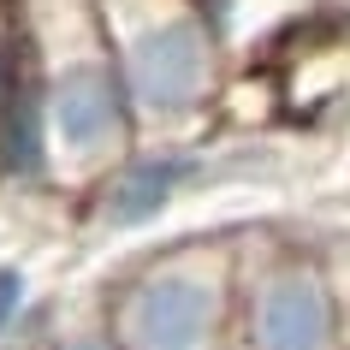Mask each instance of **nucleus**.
Segmentation results:
<instances>
[{"mask_svg": "<svg viewBox=\"0 0 350 350\" xmlns=\"http://www.w3.org/2000/svg\"><path fill=\"white\" fill-rule=\"evenodd\" d=\"M18 30L36 59L42 101H48V143L54 178H101L143 143L131 113L125 77L101 36L95 0H18Z\"/></svg>", "mask_w": 350, "mask_h": 350, "instance_id": "1", "label": "nucleus"}, {"mask_svg": "<svg viewBox=\"0 0 350 350\" xmlns=\"http://www.w3.org/2000/svg\"><path fill=\"white\" fill-rule=\"evenodd\" d=\"M143 137L202 125L226 90V30L202 0H95Z\"/></svg>", "mask_w": 350, "mask_h": 350, "instance_id": "2", "label": "nucleus"}, {"mask_svg": "<svg viewBox=\"0 0 350 350\" xmlns=\"http://www.w3.org/2000/svg\"><path fill=\"white\" fill-rule=\"evenodd\" d=\"M101 314L125 350H232L238 250H226V243L166 250V256L131 267Z\"/></svg>", "mask_w": 350, "mask_h": 350, "instance_id": "3", "label": "nucleus"}, {"mask_svg": "<svg viewBox=\"0 0 350 350\" xmlns=\"http://www.w3.org/2000/svg\"><path fill=\"white\" fill-rule=\"evenodd\" d=\"M238 350H350L345 297L332 273L303 250H267L238 261Z\"/></svg>", "mask_w": 350, "mask_h": 350, "instance_id": "4", "label": "nucleus"}, {"mask_svg": "<svg viewBox=\"0 0 350 350\" xmlns=\"http://www.w3.org/2000/svg\"><path fill=\"white\" fill-rule=\"evenodd\" d=\"M208 185V148L196 143H137L119 166H107L90 185V220L101 232H148L166 220V208Z\"/></svg>", "mask_w": 350, "mask_h": 350, "instance_id": "5", "label": "nucleus"}, {"mask_svg": "<svg viewBox=\"0 0 350 350\" xmlns=\"http://www.w3.org/2000/svg\"><path fill=\"white\" fill-rule=\"evenodd\" d=\"M0 178L18 190L54 185V143H48V101H42L36 59L24 66L18 90L0 107Z\"/></svg>", "mask_w": 350, "mask_h": 350, "instance_id": "6", "label": "nucleus"}, {"mask_svg": "<svg viewBox=\"0 0 350 350\" xmlns=\"http://www.w3.org/2000/svg\"><path fill=\"white\" fill-rule=\"evenodd\" d=\"M24 66H30V48H24V30H18V0H0V107L18 90Z\"/></svg>", "mask_w": 350, "mask_h": 350, "instance_id": "7", "label": "nucleus"}, {"mask_svg": "<svg viewBox=\"0 0 350 350\" xmlns=\"http://www.w3.org/2000/svg\"><path fill=\"white\" fill-rule=\"evenodd\" d=\"M24 309H30V273L18 261H0V345L24 327Z\"/></svg>", "mask_w": 350, "mask_h": 350, "instance_id": "8", "label": "nucleus"}, {"mask_svg": "<svg viewBox=\"0 0 350 350\" xmlns=\"http://www.w3.org/2000/svg\"><path fill=\"white\" fill-rule=\"evenodd\" d=\"M36 350H125V345H119V332L107 327V314H95V321H77V327L48 332Z\"/></svg>", "mask_w": 350, "mask_h": 350, "instance_id": "9", "label": "nucleus"}, {"mask_svg": "<svg viewBox=\"0 0 350 350\" xmlns=\"http://www.w3.org/2000/svg\"><path fill=\"white\" fill-rule=\"evenodd\" d=\"M345 327H350V309H345Z\"/></svg>", "mask_w": 350, "mask_h": 350, "instance_id": "10", "label": "nucleus"}]
</instances>
